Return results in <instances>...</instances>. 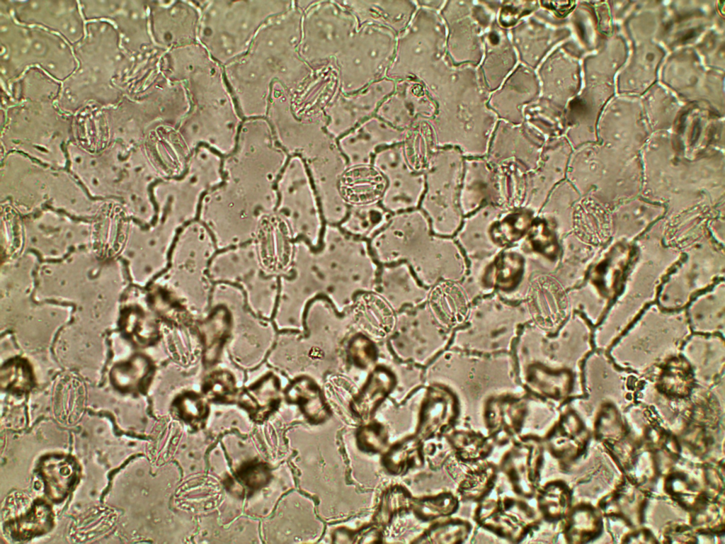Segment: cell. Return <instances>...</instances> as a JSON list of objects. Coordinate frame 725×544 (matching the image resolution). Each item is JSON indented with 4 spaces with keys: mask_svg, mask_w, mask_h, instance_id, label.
Here are the masks:
<instances>
[{
    "mask_svg": "<svg viewBox=\"0 0 725 544\" xmlns=\"http://www.w3.org/2000/svg\"><path fill=\"white\" fill-rule=\"evenodd\" d=\"M292 11L263 25L246 52L223 67L225 79L243 119L265 118L273 86L290 91L296 28Z\"/></svg>",
    "mask_w": 725,
    "mask_h": 544,
    "instance_id": "obj_1",
    "label": "cell"
},
{
    "mask_svg": "<svg viewBox=\"0 0 725 544\" xmlns=\"http://www.w3.org/2000/svg\"><path fill=\"white\" fill-rule=\"evenodd\" d=\"M198 42L222 67L237 60L271 18L290 9L281 1H200Z\"/></svg>",
    "mask_w": 725,
    "mask_h": 544,
    "instance_id": "obj_3",
    "label": "cell"
},
{
    "mask_svg": "<svg viewBox=\"0 0 725 544\" xmlns=\"http://www.w3.org/2000/svg\"><path fill=\"white\" fill-rule=\"evenodd\" d=\"M86 403V388L83 380L73 373L61 374L52 392V410L62 423L74 424L82 416Z\"/></svg>",
    "mask_w": 725,
    "mask_h": 544,
    "instance_id": "obj_6",
    "label": "cell"
},
{
    "mask_svg": "<svg viewBox=\"0 0 725 544\" xmlns=\"http://www.w3.org/2000/svg\"><path fill=\"white\" fill-rule=\"evenodd\" d=\"M353 317L358 327L375 338H384L393 331L396 318L389 303L372 293L363 294L356 300Z\"/></svg>",
    "mask_w": 725,
    "mask_h": 544,
    "instance_id": "obj_7",
    "label": "cell"
},
{
    "mask_svg": "<svg viewBox=\"0 0 725 544\" xmlns=\"http://www.w3.org/2000/svg\"><path fill=\"white\" fill-rule=\"evenodd\" d=\"M115 515L106 508H95L82 515L73 527L74 536L79 540L95 539L106 533L113 526Z\"/></svg>",
    "mask_w": 725,
    "mask_h": 544,
    "instance_id": "obj_10",
    "label": "cell"
},
{
    "mask_svg": "<svg viewBox=\"0 0 725 544\" xmlns=\"http://www.w3.org/2000/svg\"><path fill=\"white\" fill-rule=\"evenodd\" d=\"M164 75L185 85L190 109L178 131L234 132L243 121L227 84L223 67L199 43L171 49L164 55Z\"/></svg>",
    "mask_w": 725,
    "mask_h": 544,
    "instance_id": "obj_2",
    "label": "cell"
},
{
    "mask_svg": "<svg viewBox=\"0 0 725 544\" xmlns=\"http://www.w3.org/2000/svg\"><path fill=\"white\" fill-rule=\"evenodd\" d=\"M527 302L533 319L542 329L556 328L566 317L567 301L564 292L549 278H539L532 283Z\"/></svg>",
    "mask_w": 725,
    "mask_h": 544,
    "instance_id": "obj_5",
    "label": "cell"
},
{
    "mask_svg": "<svg viewBox=\"0 0 725 544\" xmlns=\"http://www.w3.org/2000/svg\"><path fill=\"white\" fill-rule=\"evenodd\" d=\"M44 474L51 492L59 497L69 487L72 469L67 461L60 460L45 465Z\"/></svg>",
    "mask_w": 725,
    "mask_h": 544,
    "instance_id": "obj_11",
    "label": "cell"
},
{
    "mask_svg": "<svg viewBox=\"0 0 725 544\" xmlns=\"http://www.w3.org/2000/svg\"><path fill=\"white\" fill-rule=\"evenodd\" d=\"M385 186L384 177L378 171L369 166H359L347 171L340 182L343 197L354 205H365L376 201L382 195Z\"/></svg>",
    "mask_w": 725,
    "mask_h": 544,
    "instance_id": "obj_9",
    "label": "cell"
},
{
    "mask_svg": "<svg viewBox=\"0 0 725 544\" xmlns=\"http://www.w3.org/2000/svg\"><path fill=\"white\" fill-rule=\"evenodd\" d=\"M160 9L162 46L171 49L198 42L200 1L166 2Z\"/></svg>",
    "mask_w": 725,
    "mask_h": 544,
    "instance_id": "obj_4",
    "label": "cell"
},
{
    "mask_svg": "<svg viewBox=\"0 0 725 544\" xmlns=\"http://www.w3.org/2000/svg\"><path fill=\"white\" fill-rule=\"evenodd\" d=\"M416 446L413 441H406L390 451L386 458L387 465L390 470L399 472L411 465L416 455Z\"/></svg>",
    "mask_w": 725,
    "mask_h": 544,
    "instance_id": "obj_12",
    "label": "cell"
},
{
    "mask_svg": "<svg viewBox=\"0 0 725 544\" xmlns=\"http://www.w3.org/2000/svg\"><path fill=\"white\" fill-rule=\"evenodd\" d=\"M428 304L437 321L447 327L463 323L469 312V301L465 292L458 284L452 282L437 285L429 295Z\"/></svg>",
    "mask_w": 725,
    "mask_h": 544,
    "instance_id": "obj_8",
    "label": "cell"
}]
</instances>
